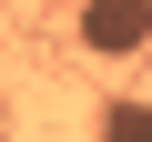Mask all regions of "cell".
<instances>
[{
	"mask_svg": "<svg viewBox=\"0 0 152 142\" xmlns=\"http://www.w3.org/2000/svg\"><path fill=\"white\" fill-rule=\"evenodd\" d=\"M71 41H81L91 61H132V51H152V0H81Z\"/></svg>",
	"mask_w": 152,
	"mask_h": 142,
	"instance_id": "cell-1",
	"label": "cell"
},
{
	"mask_svg": "<svg viewBox=\"0 0 152 142\" xmlns=\"http://www.w3.org/2000/svg\"><path fill=\"white\" fill-rule=\"evenodd\" d=\"M102 142H152V91H112L102 102Z\"/></svg>",
	"mask_w": 152,
	"mask_h": 142,
	"instance_id": "cell-2",
	"label": "cell"
}]
</instances>
